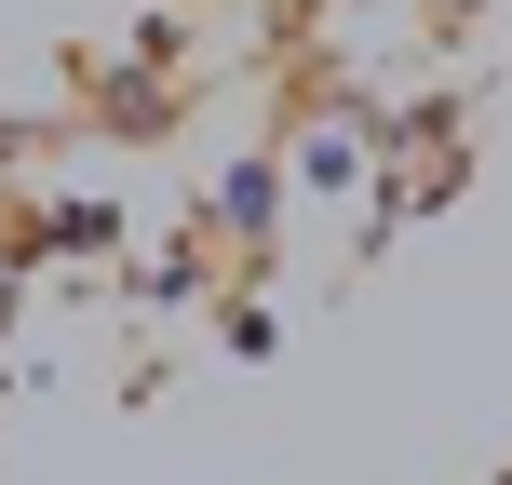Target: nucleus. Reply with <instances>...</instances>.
I'll return each mask as SVG.
<instances>
[{"mask_svg":"<svg viewBox=\"0 0 512 485\" xmlns=\"http://www.w3.org/2000/svg\"><path fill=\"white\" fill-rule=\"evenodd\" d=\"M499 485H512V472H499Z\"/></svg>","mask_w":512,"mask_h":485,"instance_id":"f257e3e1","label":"nucleus"}]
</instances>
